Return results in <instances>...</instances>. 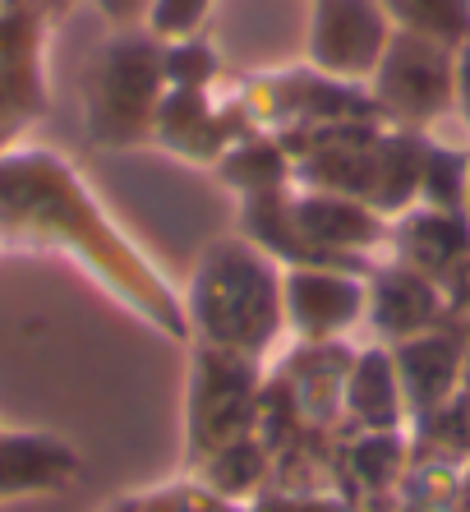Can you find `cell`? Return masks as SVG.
<instances>
[{
	"mask_svg": "<svg viewBox=\"0 0 470 512\" xmlns=\"http://www.w3.org/2000/svg\"><path fill=\"white\" fill-rule=\"evenodd\" d=\"M79 471V457L51 434H0V499L65 489Z\"/></svg>",
	"mask_w": 470,
	"mask_h": 512,
	"instance_id": "6",
	"label": "cell"
},
{
	"mask_svg": "<svg viewBox=\"0 0 470 512\" xmlns=\"http://www.w3.org/2000/svg\"><path fill=\"white\" fill-rule=\"evenodd\" d=\"M457 111L470 125V37L457 47Z\"/></svg>",
	"mask_w": 470,
	"mask_h": 512,
	"instance_id": "12",
	"label": "cell"
},
{
	"mask_svg": "<svg viewBox=\"0 0 470 512\" xmlns=\"http://www.w3.org/2000/svg\"><path fill=\"white\" fill-rule=\"evenodd\" d=\"M217 0H153L148 14H143V28L157 37V42H180V37H199L203 19L212 14Z\"/></svg>",
	"mask_w": 470,
	"mask_h": 512,
	"instance_id": "10",
	"label": "cell"
},
{
	"mask_svg": "<svg viewBox=\"0 0 470 512\" xmlns=\"http://www.w3.org/2000/svg\"><path fill=\"white\" fill-rule=\"evenodd\" d=\"M217 70H222V60H217L212 42H203V37L166 42V88H199V93H212Z\"/></svg>",
	"mask_w": 470,
	"mask_h": 512,
	"instance_id": "9",
	"label": "cell"
},
{
	"mask_svg": "<svg viewBox=\"0 0 470 512\" xmlns=\"http://www.w3.org/2000/svg\"><path fill=\"white\" fill-rule=\"evenodd\" d=\"M466 171H470V148L466 153H452L443 143H429L424 148V171H420V190L429 199V208L457 213L461 203H466Z\"/></svg>",
	"mask_w": 470,
	"mask_h": 512,
	"instance_id": "8",
	"label": "cell"
},
{
	"mask_svg": "<svg viewBox=\"0 0 470 512\" xmlns=\"http://www.w3.org/2000/svg\"><path fill=\"white\" fill-rule=\"evenodd\" d=\"M466 213H470V171H466Z\"/></svg>",
	"mask_w": 470,
	"mask_h": 512,
	"instance_id": "14",
	"label": "cell"
},
{
	"mask_svg": "<svg viewBox=\"0 0 470 512\" xmlns=\"http://www.w3.org/2000/svg\"><path fill=\"white\" fill-rule=\"evenodd\" d=\"M166 97V42L148 28H120L102 42L83 74V125L102 148H134L153 139Z\"/></svg>",
	"mask_w": 470,
	"mask_h": 512,
	"instance_id": "1",
	"label": "cell"
},
{
	"mask_svg": "<svg viewBox=\"0 0 470 512\" xmlns=\"http://www.w3.org/2000/svg\"><path fill=\"white\" fill-rule=\"evenodd\" d=\"M93 5H97V14H102L106 24L134 28V24H143V14H148L153 0H93Z\"/></svg>",
	"mask_w": 470,
	"mask_h": 512,
	"instance_id": "11",
	"label": "cell"
},
{
	"mask_svg": "<svg viewBox=\"0 0 470 512\" xmlns=\"http://www.w3.org/2000/svg\"><path fill=\"white\" fill-rule=\"evenodd\" d=\"M70 5H74V0H42V10H47L51 19H56V14H65V10H70Z\"/></svg>",
	"mask_w": 470,
	"mask_h": 512,
	"instance_id": "13",
	"label": "cell"
},
{
	"mask_svg": "<svg viewBox=\"0 0 470 512\" xmlns=\"http://www.w3.org/2000/svg\"><path fill=\"white\" fill-rule=\"evenodd\" d=\"M249 120H235L231 107H217L212 93L199 88H166L162 107H157V130L153 139H162L171 153L194 157V162H212L222 157L235 139H245Z\"/></svg>",
	"mask_w": 470,
	"mask_h": 512,
	"instance_id": "5",
	"label": "cell"
},
{
	"mask_svg": "<svg viewBox=\"0 0 470 512\" xmlns=\"http://www.w3.org/2000/svg\"><path fill=\"white\" fill-rule=\"evenodd\" d=\"M369 97L397 130H420L457 107V47L392 28L388 51L369 74Z\"/></svg>",
	"mask_w": 470,
	"mask_h": 512,
	"instance_id": "2",
	"label": "cell"
},
{
	"mask_svg": "<svg viewBox=\"0 0 470 512\" xmlns=\"http://www.w3.org/2000/svg\"><path fill=\"white\" fill-rule=\"evenodd\" d=\"M5 5H10V0H0V10H5Z\"/></svg>",
	"mask_w": 470,
	"mask_h": 512,
	"instance_id": "15",
	"label": "cell"
},
{
	"mask_svg": "<svg viewBox=\"0 0 470 512\" xmlns=\"http://www.w3.org/2000/svg\"><path fill=\"white\" fill-rule=\"evenodd\" d=\"M392 28L434 37L443 47H461L470 37V0H383Z\"/></svg>",
	"mask_w": 470,
	"mask_h": 512,
	"instance_id": "7",
	"label": "cell"
},
{
	"mask_svg": "<svg viewBox=\"0 0 470 512\" xmlns=\"http://www.w3.org/2000/svg\"><path fill=\"white\" fill-rule=\"evenodd\" d=\"M392 37L383 0H314L309 10V65L332 79H369Z\"/></svg>",
	"mask_w": 470,
	"mask_h": 512,
	"instance_id": "4",
	"label": "cell"
},
{
	"mask_svg": "<svg viewBox=\"0 0 470 512\" xmlns=\"http://www.w3.org/2000/svg\"><path fill=\"white\" fill-rule=\"evenodd\" d=\"M47 28L42 0H10L0 10V153H10L33 120L47 116Z\"/></svg>",
	"mask_w": 470,
	"mask_h": 512,
	"instance_id": "3",
	"label": "cell"
}]
</instances>
